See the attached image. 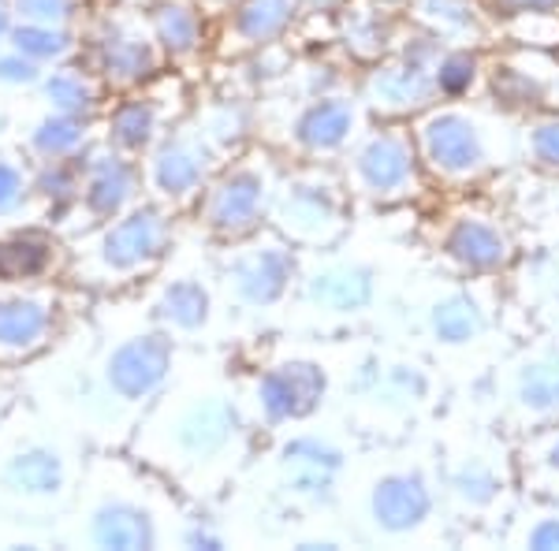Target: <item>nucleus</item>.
Returning <instances> with one entry per match:
<instances>
[{"label": "nucleus", "mask_w": 559, "mask_h": 551, "mask_svg": "<svg viewBox=\"0 0 559 551\" xmlns=\"http://www.w3.org/2000/svg\"><path fill=\"white\" fill-rule=\"evenodd\" d=\"M496 128L500 123H485L481 112H463V108L432 112L418 131L426 165L448 179H466L492 168L496 146L489 142V131Z\"/></svg>", "instance_id": "obj_1"}, {"label": "nucleus", "mask_w": 559, "mask_h": 551, "mask_svg": "<svg viewBox=\"0 0 559 551\" xmlns=\"http://www.w3.org/2000/svg\"><path fill=\"white\" fill-rule=\"evenodd\" d=\"M429 488L421 484V477L400 474V477H384V484H377V522L384 529H414L429 518Z\"/></svg>", "instance_id": "obj_2"}, {"label": "nucleus", "mask_w": 559, "mask_h": 551, "mask_svg": "<svg viewBox=\"0 0 559 551\" xmlns=\"http://www.w3.org/2000/svg\"><path fill=\"white\" fill-rule=\"evenodd\" d=\"M362 165L369 187L373 194H392V187H403L407 179H414V153H411V142L395 139V134H384L369 146L362 157Z\"/></svg>", "instance_id": "obj_3"}, {"label": "nucleus", "mask_w": 559, "mask_h": 551, "mask_svg": "<svg viewBox=\"0 0 559 551\" xmlns=\"http://www.w3.org/2000/svg\"><path fill=\"white\" fill-rule=\"evenodd\" d=\"M452 254L474 268H492L503 261V235L489 228V224L471 220V224H463V231L452 239Z\"/></svg>", "instance_id": "obj_4"}, {"label": "nucleus", "mask_w": 559, "mask_h": 551, "mask_svg": "<svg viewBox=\"0 0 559 551\" xmlns=\"http://www.w3.org/2000/svg\"><path fill=\"white\" fill-rule=\"evenodd\" d=\"M526 142H534L537 165H552V168H559V120L537 123L534 134L526 131Z\"/></svg>", "instance_id": "obj_5"}, {"label": "nucleus", "mask_w": 559, "mask_h": 551, "mask_svg": "<svg viewBox=\"0 0 559 551\" xmlns=\"http://www.w3.org/2000/svg\"><path fill=\"white\" fill-rule=\"evenodd\" d=\"M534 469H540V474L548 477V484H559V429H552L545 440H540Z\"/></svg>", "instance_id": "obj_6"}]
</instances>
